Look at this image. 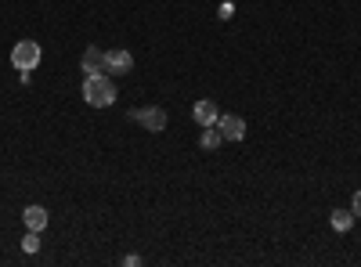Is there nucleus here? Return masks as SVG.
<instances>
[{
  "label": "nucleus",
  "mask_w": 361,
  "mask_h": 267,
  "mask_svg": "<svg viewBox=\"0 0 361 267\" xmlns=\"http://www.w3.org/2000/svg\"><path fill=\"white\" fill-rule=\"evenodd\" d=\"M83 101L90 108H109L116 101V83L109 73H94V76H87L83 80Z\"/></svg>",
  "instance_id": "1"
},
{
  "label": "nucleus",
  "mask_w": 361,
  "mask_h": 267,
  "mask_svg": "<svg viewBox=\"0 0 361 267\" xmlns=\"http://www.w3.org/2000/svg\"><path fill=\"white\" fill-rule=\"evenodd\" d=\"M22 249H25V253H37V249H40V231H29L25 239H22Z\"/></svg>",
  "instance_id": "11"
},
{
  "label": "nucleus",
  "mask_w": 361,
  "mask_h": 267,
  "mask_svg": "<svg viewBox=\"0 0 361 267\" xmlns=\"http://www.w3.org/2000/svg\"><path fill=\"white\" fill-rule=\"evenodd\" d=\"M83 73L87 76H94V73H105V51H98V47H87L83 51Z\"/></svg>",
  "instance_id": "7"
},
{
  "label": "nucleus",
  "mask_w": 361,
  "mask_h": 267,
  "mask_svg": "<svg viewBox=\"0 0 361 267\" xmlns=\"http://www.w3.org/2000/svg\"><path fill=\"white\" fill-rule=\"evenodd\" d=\"M130 120L141 123L145 130H152V134H163L166 130V112L159 105H145V108H134L130 112Z\"/></svg>",
  "instance_id": "3"
},
{
  "label": "nucleus",
  "mask_w": 361,
  "mask_h": 267,
  "mask_svg": "<svg viewBox=\"0 0 361 267\" xmlns=\"http://www.w3.org/2000/svg\"><path fill=\"white\" fill-rule=\"evenodd\" d=\"M350 213H354V217H361V188H357V192H354V199H350Z\"/></svg>",
  "instance_id": "12"
},
{
  "label": "nucleus",
  "mask_w": 361,
  "mask_h": 267,
  "mask_svg": "<svg viewBox=\"0 0 361 267\" xmlns=\"http://www.w3.org/2000/svg\"><path fill=\"white\" fill-rule=\"evenodd\" d=\"M22 221H25L29 231H44V228H47V210H44V206H25Z\"/></svg>",
  "instance_id": "8"
},
{
  "label": "nucleus",
  "mask_w": 361,
  "mask_h": 267,
  "mask_svg": "<svg viewBox=\"0 0 361 267\" xmlns=\"http://www.w3.org/2000/svg\"><path fill=\"white\" fill-rule=\"evenodd\" d=\"M333 231H350V224H354V213L350 210H333Z\"/></svg>",
  "instance_id": "10"
},
{
  "label": "nucleus",
  "mask_w": 361,
  "mask_h": 267,
  "mask_svg": "<svg viewBox=\"0 0 361 267\" xmlns=\"http://www.w3.org/2000/svg\"><path fill=\"white\" fill-rule=\"evenodd\" d=\"M217 130H221L224 141H243V137H246V120H243V116H228V112H221Z\"/></svg>",
  "instance_id": "5"
},
{
  "label": "nucleus",
  "mask_w": 361,
  "mask_h": 267,
  "mask_svg": "<svg viewBox=\"0 0 361 267\" xmlns=\"http://www.w3.org/2000/svg\"><path fill=\"white\" fill-rule=\"evenodd\" d=\"M40 62H44V47H40L37 40H18V44L11 47V66H15L18 73H33Z\"/></svg>",
  "instance_id": "2"
},
{
  "label": "nucleus",
  "mask_w": 361,
  "mask_h": 267,
  "mask_svg": "<svg viewBox=\"0 0 361 267\" xmlns=\"http://www.w3.org/2000/svg\"><path fill=\"white\" fill-rule=\"evenodd\" d=\"M130 69H134V54L130 51H123V47L105 51V73L109 76H127Z\"/></svg>",
  "instance_id": "4"
},
{
  "label": "nucleus",
  "mask_w": 361,
  "mask_h": 267,
  "mask_svg": "<svg viewBox=\"0 0 361 267\" xmlns=\"http://www.w3.org/2000/svg\"><path fill=\"white\" fill-rule=\"evenodd\" d=\"M192 116H195V123H199V127H217L221 108H217V101H214V98H199V101H195V108H192Z\"/></svg>",
  "instance_id": "6"
},
{
  "label": "nucleus",
  "mask_w": 361,
  "mask_h": 267,
  "mask_svg": "<svg viewBox=\"0 0 361 267\" xmlns=\"http://www.w3.org/2000/svg\"><path fill=\"white\" fill-rule=\"evenodd\" d=\"M224 137H221V130L217 127H202V134H199V144L206 148V152H214V148L221 144Z\"/></svg>",
  "instance_id": "9"
}]
</instances>
